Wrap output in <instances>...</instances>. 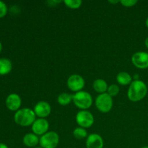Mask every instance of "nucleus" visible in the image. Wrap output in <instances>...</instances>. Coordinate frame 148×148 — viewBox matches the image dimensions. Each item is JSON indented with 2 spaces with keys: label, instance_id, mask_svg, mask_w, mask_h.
Instances as JSON below:
<instances>
[{
  "label": "nucleus",
  "instance_id": "nucleus-1",
  "mask_svg": "<svg viewBox=\"0 0 148 148\" xmlns=\"http://www.w3.org/2000/svg\"><path fill=\"white\" fill-rule=\"evenodd\" d=\"M147 93V86L143 81L138 80L132 81L129 88L127 96L132 102H138L142 101Z\"/></svg>",
  "mask_w": 148,
  "mask_h": 148
},
{
  "label": "nucleus",
  "instance_id": "nucleus-2",
  "mask_svg": "<svg viewBox=\"0 0 148 148\" xmlns=\"http://www.w3.org/2000/svg\"><path fill=\"white\" fill-rule=\"evenodd\" d=\"M36 114L34 111L28 108H23L16 111L14 116L15 123L21 127H28L36 121Z\"/></svg>",
  "mask_w": 148,
  "mask_h": 148
},
{
  "label": "nucleus",
  "instance_id": "nucleus-3",
  "mask_svg": "<svg viewBox=\"0 0 148 148\" xmlns=\"http://www.w3.org/2000/svg\"><path fill=\"white\" fill-rule=\"evenodd\" d=\"M73 102L79 109H88L92 104V95L88 92L81 90L73 95Z\"/></svg>",
  "mask_w": 148,
  "mask_h": 148
},
{
  "label": "nucleus",
  "instance_id": "nucleus-4",
  "mask_svg": "<svg viewBox=\"0 0 148 148\" xmlns=\"http://www.w3.org/2000/svg\"><path fill=\"white\" fill-rule=\"evenodd\" d=\"M95 104L98 111L102 113H108L113 107L112 97L110 96L107 92L100 94L95 98Z\"/></svg>",
  "mask_w": 148,
  "mask_h": 148
},
{
  "label": "nucleus",
  "instance_id": "nucleus-5",
  "mask_svg": "<svg viewBox=\"0 0 148 148\" xmlns=\"http://www.w3.org/2000/svg\"><path fill=\"white\" fill-rule=\"evenodd\" d=\"M59 143V136L56 132H48L40 137V147L42 148H56Z\"/></svg>",
  "mask_w": 148,
  "mask_h": 148
},
{
  "label": "nucleus",
  "instance_id": "nucleus-6",
  "mask_svg": "<svg viewBox=\"0 0 148 148\" xmlns=\"http://www.w3.org/2000/svg\"><path fill=\"white\" fill-rule=\"evenodd\" d=\"M76 121L82 128H90L94 123L93 115L86 110L79 111L76 115Z\"/></svg>",
  "mask_w": 148,
  "mask_h": 148
},
{
  "label": "nucleus",
  "instance_id": "nucleus-7",
  "mask_svg": "<svg viewBox=\"0 0 148 148\" xmlns=\"http://www.w3.org/2000/svg\"><path fill=\"white\" fill-rule=\"evenodd\" d=\"M66 85H67L68 88L71 91L77 92L83 89L85 85V82L82 76L77 75V74H74L68 78Z\"/></svg>",
  "mask_w": 148,
  "mask_h": 148
},
{
  "label": "nucleus",
  "instance_id": "nucleus-8",
  "mask_svg": "<svg viewBox=\"0 0 148 148\" xmlns=\"http://www.w3.org/2000/svg\"><path fill=\"white\" fill-rule=\"evenodd\" d=\"M132 62L139 69H147L148 68V53L145 51L136 52L132 56Z\"/></svg>",
  "mask_w": 148,
  "mask_h": 148
},
{
  "label": "nucleus",
  "instance_id": "nucleus-9",
  "mask_svg": "<svg viewBox=\"0 0 148 148\" xmlns=\"http://www.w3.org/2000/svg\"><path fill=\"white\" fill-rule=\"evenodd\" d=\"M49 128V121L45 119H38L34 121L31 126L33 133L36 135H43L48 132Z\"/></svg>",
  "mask_w": 148,
  "mask_h": 148
},
{
  "label": "nucleus",
  "instance_id": "nucleus-10",
  "mask_svg": "<svg viewBox=\"0 0 148 148\" xmlns=\"http://www.w3.org/2000/svg\"><path fill=\"white\" fill-rule=\"evenodd\" d=\"M35 114L40 119H45L49 116L51 112V107L49 103L46 101H40L37 103L34 107Z\"/></svg>",
  "mask_w": 148,
  "mask_h": 148
},
{
  "label": "nucleus",
  "instance_id": "nucleus-11",
  "mask_svg": "<svg viewBox=\"0 0 148 148\" xmlns=\"http://www.w3.org/2000/svg\"><path fill=\"white\" fill-rule=\"evenodd\" d=\"M5 104L7 108L12 111H17L20 110L22 104L21 98L16 93H12L6 98Z\"/></svg>",
  "mask_w": 148,
  "mask_h": 148
},
{
  "label": "nucleus",
  "instance_id": "nucleus-12",
  "mask_svg": "<svg viewBox=\"0 0 148 148\" xmlns=\"http://www.w3.org/2000/svg\"><path fill=\"white\" fill-rule=\"evenodd\" d=\"M85 144L87 148H103V139L99 134L93 133L88 136Z\"/></svg>",
  "mask_w": 148,
  "mask_h": 148
},
{
  "label": "nucleus",
  "instance_id": "nucleus-13",
  "mask_svg": "<svg viewBox=\"0 0 148 148\" xmlns=\"http://www.w3.org/2000/svg\"><path fill=\"white\" fill-rule=\"evenodd\" d=\"M23 144L28 147H36L39 144L40 138L34 133H27L23 137Z\"/></svg>",
  "mask_w": 148,
  "mask_h": 148
},
{
  "label": "nucleus",
  "instance_id": "nucleus-14",
  "mask_svg": "<svg viewBox=\"0 0 148 148\" xmlns=\"http://www.w3.org/2000/svg\"><path fill=\"white\" fill-rule=\"evenodd\" d=\"M12 69V62L6 58L0 59V75H5L10 73Z\"/></svg>",
  "mask_w": 148,
  "mask_h": 148
},
{
  "label": "nucleus",
  "instance_id": "nucleus-15",
  "mask_svg": "<svg viewBox=\"0 0 148 148\" xmlns=\"http://www.w3.org/2000/svg\"><path fill=\"white\" fill-rule=\"evenodd\" d=\"M93 89L95 92H98L100 94L105 93L108 90V84L104 79H97L93 82Z\"/></svg>",
  "mask_w": 148,
  "mask_h": 148
},
{
  "label": "nucleus",
  "instance_id": "nucleus-16",
  "mask_svg": "<svg viewBox=\"0 0 148 148\" xmlns=\"http://www.w3.org/2000/svg\"><path fill=\"white\" fill-rule=\"evenodd\" d=\"M117 82L121 85H127L132 82V77L131 75L126 72H121L117 75Z\"/></svg>",
  "mask_w": 148,
  "mask_h": 148
},
{
  "label": "nucleus",
  "instance_id": "nucleus-17",
  "mask_svg": "<svg viewBox=\"0 0 148 148\" xmlns=\"http://www.w3.org/2000/svg\"><path fill=\"white\" fill-rule=\"evenodd\" d=\"M57 101L61 106H67L72 101H73V95L66 93V92H62L59 94L57 98Z\"/></svg>",
  "mask_w": 148,
  "mask_h": 148
},
{
  "label": "nucleus",
  "instance_id": "nucleus-18",
  "mask_svg": "<svg viewBox=\"0 0 148 148\" xmlns=\"http://www.w3.org/2000/svg\"><path fill=\"white\" fill-rule=\"evenodd\" d=\"M73 135L77 140H82L88 137V132L85 128L82 127H77L73 131Z\"/></svg>",
  "mask_w": 148,
  "mask_h": 148
},
{
  "label": "nucleus",
  "instance_id": "nucleus-19",
  "mask_svg": "<svg viewBox=\"0 0 148 148\" xmlns=\"http://www.w3.org/2000/svg\"><path fill=\"white\" fill-rule=\"evenodd\" d=\"M64 3L67 7L70 9H78L81 7L82 1L81 0H65Z\"/></svg>",
  "mask_w": 148,
  "mask_h": 148
},
{
  "label": "nucleus",
  "instance_id": "nucleus-20",
  "mask_svg": "<svg viewBox=\"0 0 148 148\" xmlns=\"http://www.w3.org/2000/svg\"><path fill=\"white\" fill-rule=\"evenodd\" d=\"M120 91L119 87L117 85H115V84H112L110 86H108V90H107V93L111 97L116 96L119 94Z\"/></svg>",
  "mask_w": 148,
  "mask_h": 148
},
{
  "label": "nucleus",
  "instance_id": "nucleus-21",
  "mask_svg": "<svg viewBox=\"0 0 148 148\" xmlns=\"http://www.w3.org/2000/svg\"><path fill=\"white\" fill-rule=\"evenodd\" d=\"M8 9H7V6L4 1H0V18H2L4 16L7 14Z\"/></svg>",
  "mask_w": 148,
  "mask_h": 148
},
{
  "label": "nucleus",
  "instance_id": "nucleus-22",
  "mask_svg": "<svg viewBox=\"0 0 148 148\" xmlns=\"http://www.w3.org/2000/svg\"><path fill=\"white\" fill-rule=\"evenodd\" d=\"M137 2H138L137 0H122V1H120V3H121L124 7H134Z\"/></svg>",
  "mask_w": 148,
  "mask_h": 148
},
{
  "label": "nucleus",
  "instance_id": "nucleus-23",
  "mask_svg": "<svg viewBox=\"0 0 148 148\" xmlns=\"http://www.w3.org/2000/svg\"><path fill=\"white\" fill-rule=\"evenodd\" d=\"M61 2H62L61 1H53V0H51V1H49L47 3L48 4H49L50 6H56V4Z\"/></svg>",
  "mask_w": 148,
  "mask_h": 148
},
{
  "label": "nucleus",
  "instance_id": "nucleus-24",
  "mask_svg": "<svg viewBox=\"0 0 148 148\" xmlns=\"http://www.w3.org/2000/svg\"><path fill=\"white\" fill-rule=\"evenodd\" d=\"M0 148H9L8 146L6 144L2 143H0Z\"/></svg>",
  "mask_w": 148,
  "mask_h": 148
},
{
  "label": "nucleus",
  "instance_id": "nucleus-25",
  "mask_svg": "<svg viewBox=\"0 0 148 148\" xmlns=\"http://www.w3.org/2000/svg\"><path fill=\"white\" fill-rule=\"evenodd\" d=\"M120 2V1H118V0H116V1H112V0H110V1H108V3H111V4H117V3Z\"/></svg>",
  "mask_w": 148,
  "mask_h": 148
},
{
  "label": "nucleus",
  "instance_id": "nucleus-26",
  "mask_svg": "<svg viewBox=\"0 0 148 148\" xmlns=\"http://www.w3.org/2000/svg\"><path fill=\"white\" fill-rule=\"evenodd\" d=\"M145 45L146 48L148 49V37L145 39Z\"/></svg>",
  "mask_w": 148,
  "mask_h": 148
},
{
  "label": "nucleus",
  "instance_id": "nucleus-27",
  "mask_svg": "<svg viewBox=\"0 0 148 148\" xmlns=\"http://www.w3.org/2000/svg\"><path fill=\"white\" fill-rule=\"evenodd\" d=\"M134 80H138V79H139V75H137V74L134 75Z\"/></svg>",
  "mask_w": 148,
  "mask_h": 148
},
{
  "label": "nucleus",
  "instance_id": "nucleus-28",
  "mask_svg": "<svg viewBox=\"0 0 148 148\" xmlns=\"http://www.w3.org/2000/svg\"><path fill=\"white\" fill-rule=\"evenodd\" d=\"M1 50H2V44H1V41H0V53H1Z\"/></svg>",
  "mask_w": 148,
  "mask_h": 148
},
{
  "label": "nucleus",
  "instance_id": "nucleus-29",
  "mask_svg": "<svg viewBox=\"0 0 148 148\" xmlns=\"http://www.w3.org/2000/svg\"><path fill=\"white\" fill-rule=\"evenodd\" d=\"M145 25H146V26H147V27H148V17L147 18V20H146V21H145Z\"/></svg>",
  "mask_w": 148,
  "mask_h": 148
},
{
  "label": "nucleus",
  "instance_id": "nucleus-30",
  "mask_svg": "<svg viewBox=\"0 0 148 148\" xmlns=\"http://www.w3.org/2000/svg\"><path fill=\"white\" fill-rule=\"evenodd\" d=\"M141 148H148V146H144V147H143Z\"/></svg>",
  "mask_w": 148,
  "mask_h": 148
},
{
  "label": "nucleus",
  "instance_id": "nucleus-31",
  "mask_svg": "<svg viewBox=\"0 0 148 148\" xmlns=\"http://www.w3.org/2000/svg\"><path fill=\"white\" fill-rule=\"evenodd\" d=\"M35 148H42L41 147H35Z\"/></svg>",
  "mask_w": 148,
  "mask_h": 148
}]
</instances>
